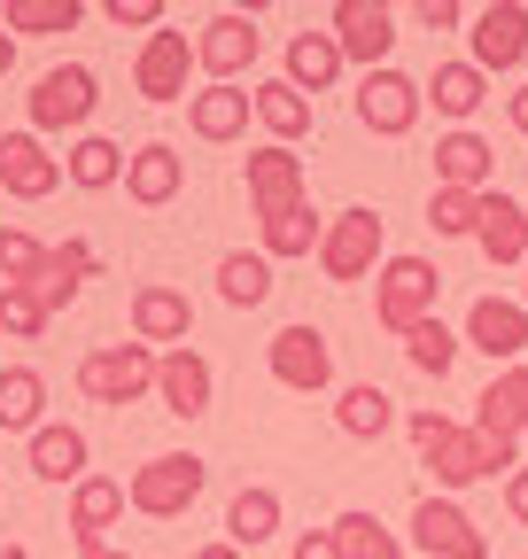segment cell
<instances>
[{
    "label": "cell",
    "mask_w": 528,
    "mask_h": 559,
    "mask_svg": "<svg viewBox=\"0 0 528 559\" xmlns=\"http://www.w3.org/2000/svg\"><path fill=\"white\" fill-rule=\"evenodd\" d=\"M256 117V102L241 86H203V94H187V132L194 140H211V148H226V140H241Z\"/></svg>",
    "instance_id": "cell-24"
},
{
    "label": "cell",
    "mask_w": 528,
    "mask_h": 559,
    "mask_svg": "<svg viewBox=\"0 0 528 559\" xmlns=\"http://www.w3.org/2000/svg\"><path fill=\"white\" fill-rule=\"evenodd\" d=\"M420 79H405V70H365L358 79V124L381 132V140H405L420 124Z\"/></svg>",
    "instance_id": "cell-11"
},
{
    "label": "cell",
    "mask_w": 528,
    "mask_h": 559,
    "mask_svg": "<svg viewBox=\"0 0 528 559\" xmlns=\"http://www.w3.org/2000/svg\"><path fill=\"white\" fill-rule=\"evenodd\" d=\"M101 102V79L86 62H55L39 70V86H32V132H79Z\"/></svg>",
    "instance_id": "cell-7"
},
{
    "label": "cell",
    "mask_w": 528,
    "mask_h": 559,
    "mask_svg": "<svg viewBox=\"0 0 528 559\" xmlns=\"http://www.w3.org/2000/svg\"><path fill=\"white\" fill-rule=\"evenodd\" d=\"M256 234H264V264L273 257H319V218H311V202H296V210H280V218H256Z\"/></svg>",
    "instance_id": "cell-37"
},
{
    "label": "cell",
    "mask_w": 528,
    "mask_h": 559,
    "mask_svg": "<svg viewBox=\"0 0 528 559\" xmlns=\"http://www.w3.org/2000/svg\"><path fill=\"white\" fill-rule=\"evenodd\" d=\"M335 544H343V559H405V536L381 528V513H365V506L335 513Z\"/></svg>",
    "instance_id": "cell-36"
},
{
    "label": "cell",
    "mask_w": 528,
    "mask_h": 559,
    "mask_svg": "<svg viewBox=\"0 0 528 559\" xmlns=\"http://www.w3.org/2000/svg\"><path fill=\"white\" fill-rule=\"evenodd\" d=\"M505 124L528 140V86H520V94H505Z\"/></svg>",
    "instance_id": "cell-46"
},
{
    "label": "cell",
    "mask_w": 528,
    "mask_h": 559,
    "mask_svg": "<svg viewBox=\"0 0 528 559\" xmlns=\"http://www.w3.org/2000/svg\"><path fill=\"white\" fill-rule=\"evenodd\" d=\"M179 187H187V156L171 148V140H148V148H132V156H124V194L141 202V210L179 202Z\"/></svg>",
    "instance_id": "cell-19"
},
{
    "label": "cell",
    "mask_w": 528,
    "mask_h": 559,
    "mask_svg": "<svg viewBox=\"0 0 528 559\" xmlns=\"http://www.w3.org/2000/svg\"><path fill=\"white\" fill-rule=\"evenodd\" d=\"M296 202H311V187H303V156L264 140V148L249 156V210H256V218H280V210H296Z\"/></svg>",
    "instance_id": "cell-14"
},
{
    "label": "cell",
    "mask_w": 528,
    "mask_h": 559,
    "mask_svg": "<svg viewBox=\"0 0 528 559\" xmlns=\"http://www.w3.org/2000/svg\"><path fill=\"white\" fill-rule=\"evenodd\" d=\"M9 62H16V39H9V32H0V79H9Z\"/></svg>",
    "instance_id": "cell-48"
},
{
    "label": "cell",
    "mask_w": 528,
    "mask_h": 559,
    "mask_svg": "<svg viewBox=\"0 0 528 559\" xmlns=\"http://www.w3.org/2000/svg\"><path fill=\"white\" fill-rule=\"evenodd\" d=\"M62 179L86 187V194H109V187H124V148H117V140H101V132H86L79 148L62 156Z\"/></svg>",
    "instance_id": "cell-33"
},
{
    "label": "cell",
    "mask_w": 528,
    "mask_h": 559,
    "mask_svg": "<svg viewBox=\"0 0 528 559\" xmlns=\"http://www.w3.org/2000/svg\"><path fill=\"white\" fill-rule=\"evenodd\" d=\"M405 428H412V443H420V459H428V474L443 489H467V481H490V474L520 466V443H497L482 428H458L451 412H412Z\"/></svg>",
    "instance_id": "cell-1"
},
{
    "label": "cell",
    "mask_w": 528,
    "mask_h": 559,
    "mask_svg": "<svg viewBox=\"0 0 528 559\" xmlns=\"http://www.w3.org/2000/svg\"><path fill=\"white\" fill-rule=\"evenodd\" d=\"M264 366H273L280 389L319 396V389H335V342H326L311 319H296V326H280L273 342H264Z\"/></svg>",
    "instance_id": "cell-6"
},
{
    "label": "cell",
    "mask_w": 528,
    "mask_h": 559,
    "mask_svg": "<svg viewBox=\"0 0 528 559\" xmlns=\"http://www.w3.org/2000/svg\"><path fill=\"white\" fill-rule=\"evenodd\" d=\"M343 70H350V62H343V47L326 39V32H296V39H288V70H280V79H288V86L311 102V94H326V86H335Z\"/></svg>",
    "instance_id": "cell-26"
},
{
    "label": "cell",
    "mask_w": 528,
    "mask_h": 559,
    "mask_svg": "<svg viewBox=\"0 0 528 559\" xmlns=\"http://www.w3.org/2000/svg\"><path fill=\"white\" fill-rule=\"evenodd\" d=\"M458 349H467V342H458V334H451L443 319H420V326L405 334V358H412V366H420L428 381H443V373L458 366Z\"/></svg>",
    "instance_id": "cell-38"
},
{
    "label": "cell",
    "mask_w": 528,
    "mask_h": 559,
    "mask_svg": "<svg viewBox=\"0 0 528 559\" xmlns=\"http://www.w3.org/2000/svg\"><path fill=\"white\" fill-rule=\"evenodd\" d=\"M109 24H132V32H164V0H109Z\"/></svg>",
    "instance_id": "cell-42"
},
{
    "label": "cell",
    "mask_w": 528,
    "mask_h": 559,
    "mask_svg": "<svg viewBox=\"0 0 528 559\" xmlns=\"http://www.w3.org/2000/svg\"><path fill=\"white\" fill-rule=\"evenodd\" d=\"M264 536H280V489L249 481V489H233V498H226V544H233V551H256Z\"/></svg>",
    "instance_id": "cell-28"
},
{
    "label": "cell",
    "mask_w": 528,
    "mask_h": 559,
    "mask_svg": "<svg viewBox=\"0 0 528 559\" xmlns=\"http://www.w3.org/2000/svg\"><path fill=\"white\" fill-rule=\"evenodd\" d=\"M194 559H241V551H233V544L218 536V544H203V551H194Z\"/></svg>",
    "instance_id": "cell-47"
},
{
    "label": "cell",
    "mask_w": 528,
    "mask_h": 559,
    "mask_svg": "<svg viewBox=\"0 0 528 559\" xmlns=\"http://www.w3.org/2000/svg\"><path fill=\"white\" fill-rule=\"evenodd\" d=\"M203 481H211V466L194 459V451H156L148 466H132L124 506H132V513H148V521H179L194 498H203Z\"/></svg>",
    "instance_id": "cell-2"
},
{
    "label": "cell",
    "mask_w": 528,
    "mask_h": 559,
    "mask_svg": "<svg viewBox=\"0 0 528 559\" xmlns=\"http://www.w3.org/2000/svg\"><path fill=\"white\" fill-rule=\"evenodd\" d=\"M218 296L233 304V311H256L264 296H273V264H264V249L249 257V249H226L218 257Z\"/></svg>",
    "instance_id": "cell-35"
},
{
    "label": "cell",
    "mask_w": 528,
    "mask_h": 559,
    "mask_svg": "<svg viewBox=\"0 0 528 559\" xmlns=\"http://www.w3.org/2000/svg\"><path fill=\"white\" fill-rule=\"evenodd\" d=\"M0 559H32V551H24V544H0Z\"/></svg>",
    "instance_id": "cell-49"
},
{
    "label": "cell",
    "mask_w": 528,
    "mask_h": 559,
    "mask_svg": "<svg viewBox=\"0 0 528 559\" xmlns=\"http://www.w3.org/2000/svg\"><path fill=\"white\" fill-rule=\"evenodd\" d=\"M420 102H435V117H451V124H467L490 102V79H482L475 62H435V79L420 86Z\"/></svg>",
    "instance_id": "cell-29"
},
{
    "label": "cell",
    "mask_w": 528,
    "mask_h": 559,
    "mask_svg": "<svg viewBox=\"0 0 528 559\" xmlns=\"http://www.w3.org/2000/svg\"><path fill=\"white\" fill-rule=\"evenodd\" d=\"M335 419H343V436H350V443H381V436L396 428V396L373 389V381H350V389L335 396Z\"/></svg>",
    "instance_id": "cell-32"
},
{
    "label": "cell",
    "mask_w": 528,
    "mask_h": 559,
    "mask_svg": "<svg viewBox=\"0 0 528 559\" xmlns=\"http://www.w3.org/2000/svg\"><path fill=\"white\" fill-rule=\"evenodd\" d=\"M79 559H124V551H117V544H109V551H79Z\"/></svg>",
    "instance_id": "cell-50"
},
{
    "label": "cell",
    "mask_w": 528,
    "mask_h": 559,
    "mask_svg": "<svg viewBox=\"0 0 528 559\" xmlns=\"http://www.w3.org/2000/svg\"><path fill=\"white\" fill-rule=\"evenodd\" d=\"M490 179H497V148L482 132H443L435 140V187H458V194H490Z\"/></svg>",
    "instance_id": "cell-20"
},
{
    "label": "cell",
    "mask_w": 528,
    "mask_h": 559,
    "mask_svg": "<svg viewBox=\"0 0 528 559\" xmlns=\"http://www.w3.org/2000/svg\"><path fill=\"white\" fill-rule=\"evenodd\" d=\"M156 396H164L171 419H203L211 396H218L211 358H203V349H164V358H156Z\"/></svg>",
    "instance_id": "cell-15"
},
{
    "label": "cell",
    "mask_w": 528,
    "mask_h": 559,
    "mask_svg": "<svg viewBox=\"0 0 528 559\" xmlns=\"http://www.w3.org/2000/svg\"><path fill=\"white\" fill-rule=\"evenodd\" d=\"M0 187L16 202H47L62 187V164L39 148V132H0Z\"/></svg>",
    "instance_id": "cell-17"
},
{
    "label": "cell",
    "mask_w": 528,
    "mask_h": 559,
    "mask_svg": "<svg viewBox=\"0 0 528 559\" xmlns=\"http://www.w3.org/2000/svg\"><path fill=\"white\" fill-rule=\"evenodd\" d=\"M101 272V257H94V241H62V249H47V264H39V280H32V296H39V311L55 319V311H71L79 304V288Z\"/></svg>",
    "instance_id": "cell-21"
},
{
    "label": "cell",
    "mask_w": 528,
    "mask_h": 559,
    "mask_svg": "<svg viewBox=\"0 0 528 559\" xmlns=\"http://www.w3.org/2000/svg\"><path fill=\"white\" fill-rule=\"evenodd\" d=\"M326 39L343 47V62L388 70V47H396V9H388V0H335V16H326Z\"/></svg>",
    "instance_id": "cell-8"
},
{
    "label": "cell",
    "mask_w": 528,
    "mask_h": 559,
    "mask_svg": "<svg viewBox=\"0 0 528 559\" xmlns=\"http://www.w3.org/2000/svg\"><path fill=\"white\" fill-rule=\"evenodd\" d=\"M47 264V241H32L24 226H0V288H32Z\"/></svg>",
    "instance_id": "cell-39"
},
{
    "label": "cell",
    "mask_w": 528,
    "mask_h": 559,
    "mask_svg": "<svg viewBox=\"0 0 528 559\" xmlns=\"http://www.w3.org/2000/svg\"><path fill=\"white\" fill-rule=\"evenodd\" d=\"M467 349H482V358L497 366H520V349H528V311L513 296H482L467 311Z\"/></svg>",
    "instance_id": "cell-18"
},
{
    "label": "cell",
    "mask_w": 528,
    "mask_h": 559,
    "mask_svg": "<svg viewBox=\"0 0 528 559\" xmlns=\"http://www.w3.org/2000/svg\"><path fill=\"white\" fill-rule=\"evenodd\" d=\"M187 70H194V39L187 32H148L141 62H132V86H141V102H187Z\"/></svg>",
    "instance_id": "cell-13"
},
{
    "label": "cell",
    "mask_w": 528,
    "mask_h": 559,
    "mask_svg": "<svg viewBox=\"0 0 528 559\" xmlns=\"http://www.w3.org/2000/svg\"><path fill=\"white\" fill-rule=\"evenodd\" d=\"M467 428H482V436H497V443H520L528 436V366H505L482 396H475V419Z\"/></svg>",
    "instance_id": "cell-22"
},
{
    "label": "cell",
    "mask_w": 528,
    "mask_h": 559,
    "mask_svg": "<svg viewBox=\"0 0 528 559\" xmlns=\"http://www.w3.org/2000/svg\"><path fill=\"white\" fill-rule=\"evenodd\" d=\"M520 311H528V288H520Z\"/></svg>",
    "instance_id": "cell-51"
},
{
    "label": "cell",
    "mask_w": 528,
    "mask_h": 559,
    "mask_svg": "<svg viewBox=\"0 0 528 559\" xmlns=\"http://www.w3.org/2000/svg\"><path fill=\"white\" fill-rule=\"evenodd\" d=\"M124 521V481H109V474H86L79 489H71V536H79V551H109V528Z\"/></svg>",
    "instance_id": "cell-23"
},
{
    "label": "cell",
    "mask_w": 528,
    "mask_h": 559,
    "mask_svg": "<svg viewBox=\"0 0 528 559\" xmlns=\"http://www.w3.org/2000/svg\"><path fill=\"white\" fill-rule=\"evenodd\" d=\"M505 513H513V521L528 528V459H520V466L505 474Z\"/></svg>",
    "instance_id": "cell-45"
},
{
    "label": "cell",
    "mask_w": 528,
    "mask_h": 559,
    "mask_svg": "<svg viewBox=\"0 0 528 559\" xmlns=\"http://www.w3.org/2000/svg\"><path fill=\"white\" fill-rule=\"evenodd\" d=\"M187 334H194L187 288H171V280H141V288H132V342L164 358V349H187Z\"/></svg>",
    "instance_id": "cell-10"
},
{
    "label": "cell",
    "mask_w": 528,
    "mask_h": 559,
    "mask_svg": "<svg viewBox=\"0 0 528 559\" xmlns=\"http://www.w3.org/2000/svg\"><path fill=\"white\" fill-rule=\"evenodd\" d=\"M32 474L39 481H86V436L71 428V419H47V428L32 436Z\"/></svg>",
    "instance_id": "cell-30"
},
{
    "label": "cell",
    "mask_w": 528,
    "mask_h": 559,
    "mask_svg": "<svg viewBox=\"0 0 528 559\" xmlns=\"http://www.w3.org/2000/svg\"><path fill=\"white\" fill-rule=\"evenodd\" d=\"M475 241H482V257L490 264H528V210L513 202V194H482V226H475Z\"/></svg>",
    "instance_id": "cell-25"
},
{
    "label": "cell",
    "mask_w": 528,
    "mask_h": 559,
    "mask_svg": "<svg viewBox=\"0 0 528 559\" xmlns=\"http://www.w3.org/2000/svg\"><path fill=\"white\" fill-rule=\"evenodd\" d=\"M249 102H256V124L273 132V148H296V140L311 132V102H303L288 79H264V86H249Z\"/></svg>",
    "instance_id": "cell-31"
},
{
    "label": "cell",
    "mask_w": 528,
    "mask_h": 559,
    "mask_svg": "<svg viewBox=\"0 0 528 559\" xmlns=\"http://www.w3.org/2000/svg\"><path fill=\"white\" fill-rule=\"evenodd\" d=\"M475 70H482V79H490V70H513L520 55H528V9H520V0H490V9H475Z\"/></svg>",
    "instance_id": "cell-16"
},
{
    "label": "cell",
    "mask_w": 528,
    "mask_h": 559,
    "mask_svg": "<svg viewBox=\"0 0 528 559\" xmlns=\"http://www.w3.org/2000/svg\"><path fill=\"white\" fill-rule=\"evenodd\" d=\"M0 334L9 342H39L47 334V311H39L32 288H0Z\"/></svg>",
    "instance_id": "cell-41"
},
{
    "label": "cell",
    "mask_w": 528,
    "mask_h": 559,
    "mask_svg": "<svg viewBox=\"0 0 528 559\" xmlns=\"http://www.w3.org/2000/svg\"><path fill=\"white\" fill-rule=\"evenodd\" d=\"M296 559H343L335 528H303V536H296Z\"/></svg>",
    "instance_id": "cell-44"
},
{
    "label": "cell",
    "mask_w": 528,
    "mask_h": 559,
    "mask_svg": "<svg viewBox=\"0 0 528 559\" xmlns=\"http://www.w3.org/2000/svg\"><path fill=\"white\" fill-rule=\"evenodd\" d=\"M319 272L335 280V288L373 280V272H381V210H365V202L335 210V218H326V234H319Z\"/></svg>",
    "instance_id": "cell-4"
},
{
    "label": "cell",
    "mask_w": 528,
    "mask_h": 559,
    "mask_svg": "<svg viewBox=\"0 0 528 559\" xmlns=\"http://www.w3.org/2000/svg\"><path fill=\"white\" fill-rule=\"evenodd\" d=\"M256 47H264L256 16H241V9H218V16L203 24V39H194V70H203L211 86H241V70L256 62Z\"/></svg>",
    "instance_id": "cell-9"
},
{
    "label": "cell",
    "mask_w": 528,
    "mask_h": 559,
    "mask_svg": "<svg viewBox=\"0 0 528 559\" xmlns=\"http://www.w3.org/2000/svg\"><path fill=\"white\" fill-rule=\"evenodd\" d=\"M428 226H435L443 241H458V234H475V226H482V194H458V187H435V194H428Z\"/></svg>",
    "instance_id": "cell-40"
},
{
    "label": "cell",
    "mask_w": 528,
    "mask_h": 559,
    "mask_svg": "<svg viewBox=\"0 0 528 559\" xmlns=\"http://www.w3.org/2000/svg\"><path fill=\"white\" fill-rule=\"evenodd\" d=\"M435 296H443V272L428 257H381V272H373V319L388 334H412L420 319H435Z\"/></svg>",
    "instance_id": "cell-3"
},
{
    "label": "cell",
    "mask_w": 528,
    "mask_h": 559,
    "mask_svg": "<svg viewBox=\"0 0 528 559\" xmlns=\"http://www.w3.org/2000/svg\"><path fill=\"white\" fill-rule=\"evenodd\" d=\"M79 389L94 404H141V396H156V349H141V342L86 349V358H79Z\"/></svg>",
    "instance_id": "cell-5"
},
{
    "label": "cell",
    "mask_w": 528,
    "mask_h": 559,
    "mask_svg": "<svg viewBox=\"0 0 528 559\" xmlns=\"http://www.w3.org/2000/svg\"><path fill=\"white\" fill-rule=\"evenodd\" d=\"M0 428L39 436L47 428V373L39 366H0Z\"/></svg>",
    "instance_id": "cell-27"
},
{
    "label": "cell",
    "mask_w": 528,
    "mask_h": 559,
    "mask_svg": "<svg viewBox=\"0 0 528 559\" xmlns=\"http://www.w3.org/2000/svg\"><path fill=\"white\" fill-rule=\"evenodd\" d=\"M86 9L79 0H0V32L9 39H47V32H71Z\"/></svg>",
    "instance_id": "cell-34"
},
{
    "label": "cell",
    "mask_w": 528,
    "mask_h": 559,
    "mask_svg": "<svg viewBox=\"0 0 528 559\" xmlns=\"http://www.w3.org/2000/svg\"><path fill=\"white\" fill-rule=\"evenodd\" d=\"M412 544L428 559H490V536L475 528L467 506H451V498H420L412 506Z\"/></svg>",
    "instance_id": "cell-12"
},
{
    "label": "cell",
    "mask_w": 528,
    "mask_h": 559,
    "mask_svg": "<svg viewBox=\"0 0 528 559\" xmlns=\"http://www.w3.org/2000/svg\"><path fill=\"white\" fill-rule=\"evenodd\" d=\"M412 24H428V32H451V24H467V9H458V0H420V9H412Z\"/></svg>",
    "instance_id": "cell-43"
}]
</instances>
